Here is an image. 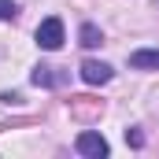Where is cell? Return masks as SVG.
Masks as SVG:
<instances>
[{
	"instance_id": "cell-4",
	"label": "cell",
	"mask_w": 159,
	"mask_h": 159,
	"mask_svg": "<svg viewBox=\"0 0 159 159\" xmlns=\"http://www.w3.org/2000/svg\"><path fill=\"white\" fill-rule=\"evenodd\" d=\"M129 67H137V70H159V48H137L129 56Z\"/></svg>"
},
{
	"instance_id": "cell-5",
	"label": "cell",
	"mask_w": 159,
	"mask_h": 159,
	"mask_svg": "<svg viewBox=\"0 0 159 159\" xmlns=\"http://www.w3.org/2000/svg\"><path fill=\"white\" fill-rule=\"evenodd\" d=\"M30 81H34V85H44V89H52V85H59V74H56V67H44V63H37V67H34V74H30Z\"/></svg>"
},
{
	"instance_id": "cell-7",
	"label": "cell",
	"mask_w": 159,
	"mask_h": 159,
	"mask_svg": "<svg viewBox=\"0 0 159 159\" xmlns=\"http://www.w3.org/2000/svg\"><path fill=\"white\" fill-rule=\"evenodd\" d=\"M11 19H19V4L15 0H0V22H11Z\"/></svg>"
},
{
	"instance_id": "cell-3",
	"label": "cell",
	"mask_w": 159,
	"mask_h": 159,
	"mask_svg": "<svg viewBox=\"0 0 159 159\" xmlns=\"http://www.w3.org/2000/svg\"><path fill=\"white\" fill-rule=\"evenodd\" d=\"M111 74H115V70H111L107 63H96V59H85V63H81V78L89 81V85H107Z\"/></svg>"
},
{
	"instance_id": "cell-2",
	"label": "cell",
	"mask_w": 159,
	"mask_h": 159,
	"mask_svg": "<svg viewBox=\"0 0 159 159\" xmlns=\"http://www.w3.org/2000/svg\"><path fill=\"white\" fill-rule=\"evenodd\" d=\"M74 148H78L81 156H89V159H100V156H107V152H111V148H107V141H104L100 133H93V129H85V133H78Z\"/></svg>"
},
{
	"instance_id": "cell-6",
	"label": "cell",
	"mask_w": 159,
	"mask_h": 159,
	"mask_svg": "<svg viewBox=\"0 0 159 159\" xmlns=\"http://www.w3.org/2000/svg\"><path fill=\"white\" fill-rule=\"evenodd\" d=\"M78 37H81V44H85V48H96V44L104 41V34H100V30H96L93 22H85V26L78 30Z\"/></svg>"
},
{
	"instance_id": "cell-1",
	"label": "cell",
	"mask_w": 159,
	"mask_h": 159,
	"mask_svg": "<svg viewBox=\"0 0 159 159\" xmlns=\"http://www.w3.org/2000/svg\"><path fill=\"white\" fill-rule=\"evenodd\" d=\"M34 41H37V48H44V52H56L59 44H63V19H44L37 26V34H34Z\"/></svg>"
}]
</instances>
